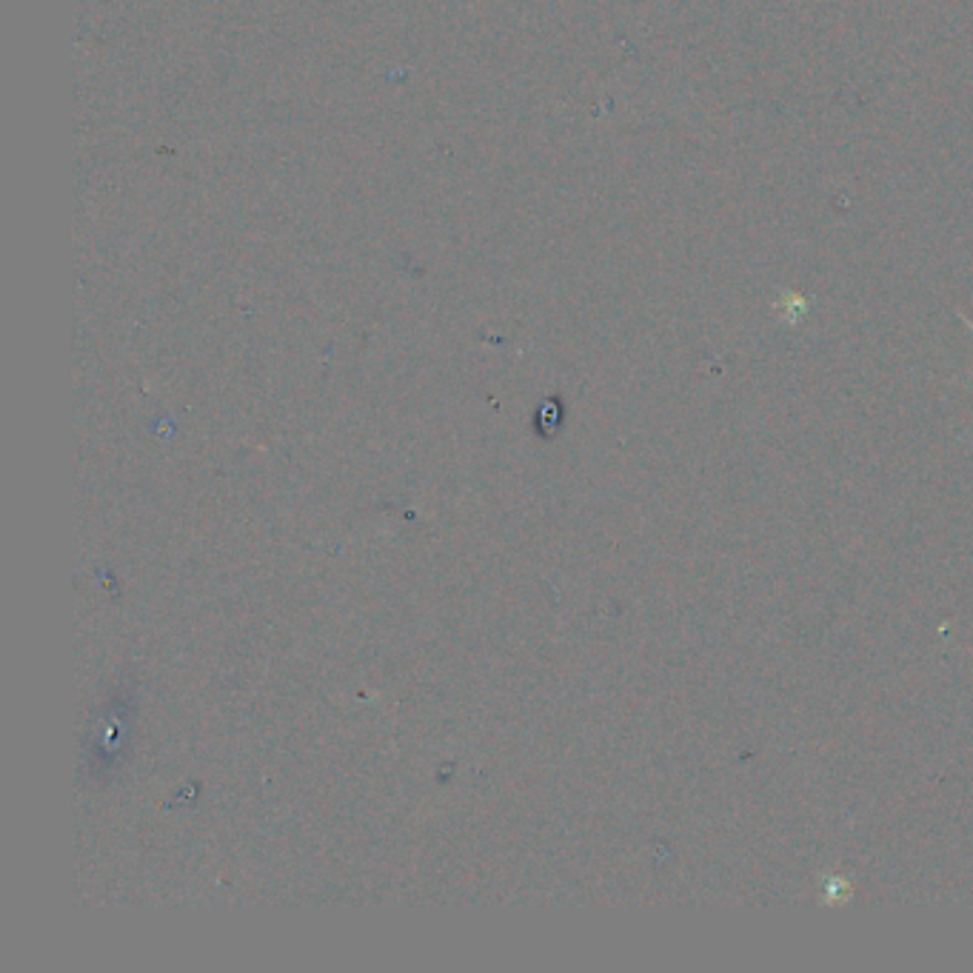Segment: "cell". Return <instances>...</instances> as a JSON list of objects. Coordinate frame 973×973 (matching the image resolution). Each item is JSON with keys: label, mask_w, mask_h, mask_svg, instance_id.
<instances>
[{"label": "cell", "mask_w": 973, "mask_h": 973, "mask_svg": "<svg viewBox=\"0 0 973 973\" xmlns=\"http://www.w3.org/2000/svg\"><path fill=\"white\" fill-rule=\"evenodd\" d=\"M851 897V882L843 877H828L825 879V902H845Z\"/></svg>", "instance_id": "cell-1"}, {"label": "cell", "mask_w": 973, "mask_h": 973, "mask_svg": "<svg viewBox=\"0 0 973 973\" xmlns=\"http://www.w3.org/2000/svg\"><path fill=\"white\" fill-rule=\"evenodd\" d=\"M960 317H962V323H965V326H967V328H971V334H973V321H967L965 314H960Z\"/></svg>", "instance_id": "cell-2"}]
</instances>
